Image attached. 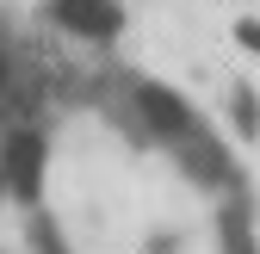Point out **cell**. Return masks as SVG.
I'll list each match as a JSON object with an SVG mask.
<instances>
[{"mask_svg":"<svg viewBox=\"0 0 260 254\" xmlns=\"http://www.w3.org/2000/svg\"><path fill=\"white\" fill-rule=\"evenodd\" d=\"M130 112H137V124H143V137H155V143H180L192 124V106L180 100L174 87H161V81H130Z\"/></svg>","mask_w":260,"mask_h":254,"instance_id":"6da1fadb","label":"cell"},{"mask_svg":"<svg viewBox=\"0 0 260 254\" xmlns=\"http://www.w3.org/2000/svg\"><path fill=\"white\" fill-rule=\"evenodd\" d=\"M0 174H7V193L38 199V186H44V137H38V124H7V137H0Z\"/></svg>","mask_w":260,"mask_h":254,"instance_id":"7a4b0ae2","label":"cell"},{"mask_svg":"<svg viewBox=\"0 0 260 254\" xmlns=\"http://www.w3.org/2000/svg\"><path fill=\"white\" fill-rule=\"evenodd\" d=\"M50 25L69 31V38H87V44H112L124 31V7L118 0H50Z\"/></svg>","mask_w":260,"mask_h":254,"instance_id":"3957f363","label":"cell"},{"mask_svg":"<svg viewBox=\"0 0 260 254\" xmlns=\"http://www.w3.org/2000/svg\"><path fill=\"white\" fill-rule=\"evenodd\" d=\"M174 149H180V168L199 180V186H223V193H230V186L242 180V174H236V162L223 155V143H217V137H205L199 124H192V131H186Z\"/></svg>","mask_w":260,"mask_h":254,"instance_id":"277c9868","label":"cell"},{"mask_svg":"<svg viewBox=\"0 0 260 254\" xmlns=\"http://www.w3.org/2000/svg\"><path fill=\"white\" fill-rule=\"evenodd\" d=\"M230 106H236V131H248V137H254V131H260V100H254V93L242 87Z\"/></svg>","mask_w":260,"mask_h":254,"instance_id":"5b68a950","label":"cell"},{"mask_svg":"<svg viewBox=\"0 0 260 254\" xmlns=\"http://www.w3.org/2000/svg\"><path fill=\"white\" fill-rule=\"evenodd\" d=\"M31 242H38V254H69V248H62V236L44 224V217H31Z\"/></svg>","mask_w":260,"mask_h":254,"instance_id":"8992f818","label":"cell"},{"mask_svg":"<svg viewBox=\"0 0 260 254\" xmlns=\"http://www.w3.org/2000/svg\"><path fill=\"white\" fill-rule=\"evenodd\" d=\"M236 38H242L248 50H260V19H242V25H236Z\"/></svg>","mask_w":260,"mask_h":254,"instance_id":"52a82bcc","label":"cell"},{"mask_svg":"<svg viewBox=\"0 0 260 254\" xmlns=\"http://www.w3.org/2000/svg\"><path fill=\"white\" fill-rule=\"evenodd\" d=\"M0 193H7V174H0Z\"/></svg>","mask_w":260,"mask_h":254,"instance_id":"ba28073f","label":"cell"}]
</instances>
